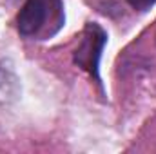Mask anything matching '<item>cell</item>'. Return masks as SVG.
I'll list each match as a JSON object with an SVG mask.
<instances>
[{
  "label": "cell",
  "mask_w": 156,
  "mask_h": 154,
  "mask_svg": "<svg viewBox=\"0 0 156 154\" xmlns=\"http://www.w3.org/2000/svg\"><path fill=\"white\" fill-rule=\"evenodd\" d=\"M105 42H107V35L100 26L87 24L83 33H82L76 51H75V64L78 67H82L83 71H87L96 82H100L98 62H100Z\"/></svg>",
  "instance_id": "obj_1"
},
{
  "label": "cell",
  "mask_w": 156,
  "mask_h": 154,
  "mask_svg": "<svg viewBox=\"0 0 156 154\" xmlns=\"http://www.w3.org/2000/svg\"><path fill=\"white\" fill-rule=\"evenodd\" d=\"M53 13H60V2L58 0H26L22 5L18 16H16V26L18 31L24 37H33L38 35Z\"/></svg>",
  "instance_id": "obj_2"
},
{
  "label": "cell",
  "mask_w": 156,
  "mask_h": 154,
  "mask_svg": "<svg viewBox=\"0 0 156 154\" xmlns=\"http://www.w3.org/2000/svg\"><path fill=\"white\" fill-rule=\"evenodd\" d=\"M134 9H138V11H145V9H149L151 5H154L156 0H127Z\"/></svg>",
  "instance_id": "obj_3"
}]
</instances>
